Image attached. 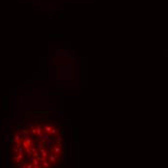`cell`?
Instances as JSON below:
<instances>
[{
    "mask_svg": "<svg viewBox=\"0 0 168 168\" xmlns=\"http://www.w3.org/2000/svg\"><path fill=\"white\" fill-rule=\"evenodd\" d=\"M49 159H50V162H54L55 161V157L53 155H50L49 156Z\"/></svg>",
    "mask_w": 168,
    "mask_h": 168,
    "instance_id": "obj_1",
    "label": "cell"
},
{
    "mask_svg": "<svg viewBox=\"0 0 168 168\" xmlns=\"http://www.w3.org/2000/svg\"><path fill=\"white\" fill-rule=\"evenodd\" d=\"M57 142H58V143L62 142V137H58V139H57Z\"/></svg>",
    "mask_w": 168,
    "mask_h": 168,
    "instance_id": "obj_3",
    "label": "cell"
},
{
    "mask_svg": "<svg viewBox=\"0 0 168 168\" xmlns=\"http://www.w3.org/2000/svg\"><path fill=\"white\" fill-rule=\"evenodd\" d=\"M33 164H34V165H39V159H38V158H35V159H34Z\"/></svg>",
    "mask_w": 168,
    "mask_h": 168,
    "instance_id": "obj_2",
    "label": "cell"
}]
</instances>
